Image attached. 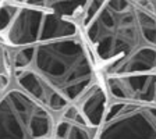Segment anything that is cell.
I'll return each mask as SVG.
<instances>
[{
  "label": "cell",
  "instance_id": "obj_3",
  "mask_svg": "<svg viewBox=\"0 0 156 139\" xmlns=\"http://www.w3.org/2000/svg\"><path fill=\"white\" fill-rule=\"evenodd\" d=\"M56 113L16 84L0 97V139H53Z\"/></svg>",
  "mask_w": 156,
  "mask_h": 139
},
{
  "label": "cell",
  "instance_id": "obj_4",
  "mask_svg": "<svg viewBox=\"0 0 156 139\" xmlns=\"http://www.w3.org/2000/svg\"><path fill=\"white\" fill-rule=\"evenodd\" d=\"M96 139H156V102L109 99Z\"/></svg>",
  "mask_w": 156,
  "mask_h": 139
},
{
  "label": "cell",
  "instance_id": "obj_7",
  "mask_svg": "<svg viewBox=\"0 0 156 139\" xmlns=\"http://www.w3.org/2000/svg\"><path fill=\"white\" fill-rule=\"evenodd\" d=\"M109 99L156 102V74L102 77Z\"/></svg>",
  "mask_w": 156,
  "mask_h": 139
},
{
  "label": "cell",
  "instance_id": "obj_2",
  "mask_svg": "<svg viewBox=\"0 0 156 139\" xmlns=\"http://www.w3.org/2000/svg\"><path fill=\"white\" fill-rule=\"evenodd\" d=\"M14 84L57 114L102 81L82 32L13 49Z\"/></svg>",
  "mask_w": 156,
  "mask_h": 139
},
{
  "label": "cell",
  "instance_id": "obj_8",
  "mask_svg": "<svg viewBox=\"0 0 156 139\" xmlns=\"http://www.w3.org/2000/svg\"><path fill=\"white\" fill-rule=\"evenodd\" d=\"M91 2L92 0H24L23 4L45 10L80 25Z\"/></svg>",
  "mask_w": 156,
  "mask_h": 139
},
{
  "label": "cell",
  "instance_id": "obj_1",
  "mask_svg": "<svg viewBox=\"0 0 156 139\" xmlns=\"http://www.w3.org/2000/svg\"><path fill=\"white\" fill-rule=\"evenodd\" d=\"M80 28L102 77L156 74V0H92Z\"/></svg>",
  "mask_w": 156,
  "mask_h": 139
},
{
  "label": "cell",
  "instance_id": "obj_9",
  "mask_svg": "<svg viewBox=\"0 0 156 139\" xmlns=\"http://www.w3.org/2000/svg\"><path fill=\"white\" fill-rule=\"evenodd\" d=\"M14 85L13 49L0 35V97Z\"/></svg>",
  "mask_w": 156,
  "mask_h": 139
},
{
  "label": "cell",
  "instance_id": "obj_6",
  "mask_svg": "<svg viewBox=\"0 0 156 139\" xmlns=\"http://www.w3.org/2000/svg\"><path fill=\"white\" fill-rule=\"evenodd\" d=\"M109 96L103 81L56 114L53 139H96Z\"/></svg>",
  "mask_w": 156,
  "mask_h": 139
},
{
  "label": "cell",
  "instance_id": "obj_5",
  "mask_svg": "<svg viewBox=\"0 0 156 139\" xmlns=\"http://www.w3.org/2000/svg\"><path fill=\"white\" fill-rule=\"evenodd\" d=\"M81 31L77 23L36 9L27 4H18L2 36L11 49L23 47L45 39L71 35Z\"/></svg>",
  "mask_w": 156,
  "mask_h": 139
},
{
  "label": "cell",
  "instance_id": "obj_10",
  "mask_svg": "<svg viewBox=\"0 0 156 139\" xmlns=\"http://www.w3.org/2000/svg\"><path fill=\"white\" fill-rule=\"evenodd\" d=\"M24 0H0V6L3 4H7V3H17V4H21Z\"/></svg>",
  "mask_w": 156,
  "mask_h": 139
}]
</instances>
